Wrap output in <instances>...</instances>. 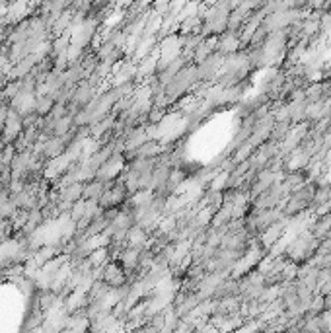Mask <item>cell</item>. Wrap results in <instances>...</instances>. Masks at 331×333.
<instances>
[{
  "instance_id": "cell-1",
  "label": "cell",
  "mask_w": 331,
  "mask_h": 333,
  "mask_svg": "<svg viewBox=\"0 0 331 333\" xmlns=\"http://www.w3.org/2000/svg\"><path fill=\"white\" fill-rule=\"evenodd\" d=\"M240 296V280L238 278H226L215 288L211 300H226V298H236Z\"/></svg>"
},
{
  "instance_id": "cell-2",
  "label": "cell",
  "mask_w": 331,
  "mask_h": 333,
  "mask_svg": "<svg viewBox=\"0 0 331 333\" xmlns=\"http://www.w3.org/2000/svg\"><path fill=\"white\" fill-rule=\"evenodd\" d=\"M66 150V144L62 142V139H49L47 140V144H45V150H43V156L47 158V160H55L58 156H62V152Z\"/></svg>"
},
{
  "instance_id": "cell-3",
  "label": "cell",
  "mask_w": 331,
  "mask_h": 333,
  "mask_svg": "<svg viewBox=\"0 0 331 333\" xmlns=\"http://www.w3.org/2000/svg\"><path fill=\"white\" fill-rule=\"evenodd\" d=\"M2 148H4V142H2V139H0V152H2Z\"/></svg>"
}]
</instances>
